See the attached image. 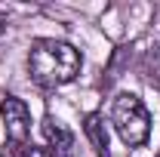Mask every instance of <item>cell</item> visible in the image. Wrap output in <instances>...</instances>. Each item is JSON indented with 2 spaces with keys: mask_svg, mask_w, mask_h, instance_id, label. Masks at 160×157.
<instances>
[{
  "mask_svg": "<svg viewBox=\"0 0 160 157\" xmlns=\"http://www.w3.org/2000/svg\"><path fill=\"white\" fill-rule=\"evenodd\" d=\"M80 65H83V56H80L77 46L65 43V40L56 37H40L31 43V53H28V74L37 83L40 89H56V86H65L80 74Z\"/></svg>",
  "mask_w": 160,
  "mask_h": 157,
  "instance_id": "obj_1",
  "label": "cell"
},
{
  "mask_svg": "<svg viewBox=\"0 0 160 157\" xmlns=\"http://www.w3.org/2000/svg\"><path fill=\"white\" fill-rule=\"evenodd\" d=\"M111 123L117 129V136L123 139V145L129 148H142L148 136H151V114L142 105L139 96L132 93H120L111 102Z\"/></svg>",
  "mask_w": 160,
  "mask_h": 157,
  "instance_id": "obj_2",
  "label": "cell"
},
{
  "mask_svg": "<svg viewBox=\"0 0 160 157\" xmlns=\"http://www.w3.org/2000/svg\"><path fill=\"white\" fill-rule=\"evenodd\" d=\"M0 117H3V133H6V142L12 145V151H22L25 145H31V111L22 99L3 96Z\"/></svg>",
  "mask_w": 160,
  "mask_h": 157,
  "instance_id": "obj_3",
  "label": "cell"
},
{
  "mask_svg": "<svg viewBox=\"0 0 160 157\" xmlns=\"http://www.w3.org/2000/svg\"><path fill=\"white\" fill-rule=\"evenodd\" d=\"M43 136H46V148H52L59 157H68L74 148V136L68 133V126L59 123L56 117H43Z\"/></svg>",
  "mask_w": 160,
  "mask_h": 157,
  "instance_id": "obj_4",
  "label": "cell"
},
{
  "mask_svg": "<svg viewBox=\"0 0 160 157\" xmlns=\"http://www.w3.org/2000/svg\"><path fill=\"white\" fill-rule=\"evenodd\" d=\"M83 133L89 139L96 157H108V129H105V120L99 114H86L83 117Z\"/></svg>",
  "mask_w": 160,
  "mask_h": 157,
  "instance_id": "obj_5",
  "label": "cell"
},
{
  "mask_svg": "<svg viewBox=\"0 0 160 157\" xmlns=\"http://www.w3.org/2000/svg\"><path fill=\"white\" fill-rule=\"evenodd\" d=\"M16 157H59L52 148H37V145H25L22 151H16Z\"/></svg>",
  "mask_w": 160,
  "mask_h": 157,
  "instance_id": "obj_6",
  "label": "cell"
},
{
  "mask_svg": "<svg viewBox=\"0 0 160 157\" xmlns=\"http://www.w3.org/2000/svg\"><path fill=\"white\" fill-rule=\"evenodd\" d=\"M3 28H6V16H3V9H0V34H3Z\"/></svg>",
  "mask_w": 160,
  "mask_h": 157,
  "instance_id": "obj_7",
  "label": "cell"
},
{
  "mask_svg": "<svg viewBox=\"0 0 160 157\" xmlns=\"http://www.w3.org/2000/svg\"><path fill=\"white\" fill-rule=\"evenodd\" d=\"M0 157H3V154H0Z\"/></svg>",
  "mask_w": 160,
  "mask_h": 157,
  "instance_id": "obj_8",
  "label": "cell"
}]
</instances>
